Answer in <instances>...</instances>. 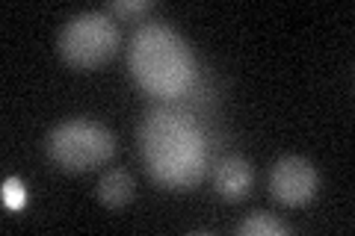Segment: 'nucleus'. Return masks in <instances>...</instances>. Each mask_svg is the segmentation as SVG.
<instances>
[{
    "label": "nucleus",
    "instance_id": "1",
    "mask_svg": "<svg viewBox=\"0 0 355 236\" xmlns=\"http://www.w3.org/2000/svg\"><path fill=\"white\" fill-rule=\"evenodd\" d=\"M139 151L154 181L184 189L202 181L207 145L198 125L172 109H154L139 125Z\"/></svg>",
    "mask_w": 355,
    "mask_h": 236
},
{
    "label": "nucleus",
    "instance_id": "2",
    "mask_svg": "<svg viewBox=\"0 0 355 236\" xmlns=\"http://www.w3.org/2000/svg\"><path fill=\"white\" fill-rule=\"evenodd\" d=\"M128 65L137 83L151 95L178 98L196 80V56L169 24H142L130 36Z\"/></svg>",
    "mask_w": 355,
    "mask_h": 236
},
{
    "label": "nucleus",
    "instance_id": "3",
    "mask_svg": "<svg viewBox=\"0 0 355 236\" xmlns=\"http://www.w3.org/2000/svg\"><path fill=\"white\" fill-rule=\"evenodd\" d=\"M48 156L65 172H92L116 151V136L95 118H69L51 127L44 139Z\"/></svg>",
    "mask_w": 355,
    "mask_h": 236
},
{
    "label": "nucleus",
    "instance_id": "4",
    "mask_svg": "<svg viewBox=\"0 0 355 236\" xmlns=\"http://www.w3.org/2000/svg\"><path fill=\"white\" fill-rule=\"evenodd\" d=\"M119 44V27L107 15V9H86L77 12L62 24L57 36V51L69 65L77 69H92L113 56Z\"/></svg>",
    "mask_w": 355,
    "mask_h": 236
},
{
    "label": "nucleus",
    "instance_id": "5",
    "mask_svg": "<svg viewBox=\"0 0 355 236\" xmlns=\"http://www.w3.org/2000/svg\"><path fill=\"white\" fill-rule=\"evenodd\" d=\"M270 189L272 195L287 207H302L320 189V174L311 160L296 154H287L282 160L272 163L270 172Z\"/></svg>",
    "mask_w": 355,
    "mask_h": 236
},
{
    "label": "nucleus",
    "instance_id": "6",
    "mask_svg": "<svg viewBox=\"0 0 355 236\" xmlns=\"http://www.w3.org/2000/svg\"><path fill=\"white\" fill-rule=\"evenodd\" d=\"M252 183H254V168L243 156H228L214 172V189L228 201H240L252 189Z\"/></svg>",
    "mask_w": 355,
    "mask_h": 236
},
{
    "label": "nucleus",
    "instance_id": "7",
    "mask_svg": "<svg viewBox=\"0 0 355 236\" xmlns=\"http://www.w3.org/2000/svg\"><path fill=\"white\" fill-rule=\"evenodd\" d=\"M133 189L137 183H133V174L128 168H110L98 181V201L107 207H121L133 198Z\"/></svg>",
    "mask_w": 355,
    "mask_h": 236
},
{
    "label": "nucleus",
    "instance_id": "8",
    "mask_svg": "<svg viewBox=\"0 0 355 236\" xmlns=\"http://www.w3.org/2000/svg\"><path fill=\"white\" fill-rule=\"evenodd\" d=\"M237 233H249V236H282V233H291V228L279 219L272 216V212H252V216H246L240 224H237Z\"/></svg>",
    "mask_w": 355,
    "mask_h": 236
},
{
    "label": "nucleus",
    "instance_id": "9",
    "mask_svg": "<svg viewBox=\"0 0 355 236\" xmlns=\"http://www.w3.org/2000/svg\"><path fill=\"white\" fill-rule=\"evenodd\" d=\"M151 3L148 0H113V3H107V12H116V15H139V12H146Z\"/></svg>",
    "mask_w": 355,
    "mask_h": 236
},
{
    "label": "nucleus",
    "instance_id": "10",
    "mask_svg": "<svg viewBox=\"0 0 355 236\" xmlns=\"http://www.w3.org/2000/svg\"><path fill=\"white\" fill-rule=\"evenodd\" d=\"M3 195H6V204L18 207L21 201H24V189H21L18 181H6V183H3Z\"/></svg>",
    "mask_w": 355,
    "mask_h": 236
}]
</instances>
